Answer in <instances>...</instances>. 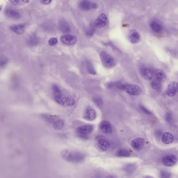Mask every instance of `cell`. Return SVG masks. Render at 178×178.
Returning a JSON list of instances; mask_svg holds the SVG:
<instances>
[{"label":"cell","instance_id":"1","mask_svg":"<svg viewBox=\"0 0 178 178\" xmlns=\"http://www.w3.org/2000/svg\"><path fill=\"white\" fill-rule=\"evenodd\" d=\"M100 57L102 63L106 68H111L115 66V59L106 52L102 51L100 53Z\"/></svg>","mask_w":178,"mask_h":178},{"label":"cell","instance_id":"2","mask_svg":"<svg viewBox=\"0 0 178 178\" xmlns=\"http://www.w3.org/2000/svg\"><path fill=\"white\" fill-rule=\"evenodd\" d=\"M93 125H84L77 128L76 131L79 137L82 139H87L88 138V135L93 131Z\"/></svg>","mask_w":178,"mask_h":178},{"label":"cell","instance_id":"3","mask_svg":"<svg viewBox=\"0 0 178 178\" xmlns=\"http://www.w3.org/2000/svg\"><path fill=\"white\" fill-rule=\"evenodd\" d=\"M95 141L97 146L102 151H107L109 148V142L107 138L103 135L96 136L95 138Z\"/></svg>","mask_w":178,"mask_h":178},{"label":"cell","instance_id":"4","mask_svg":"<svg viewBox=\"0 0 178 178\" xmlns=\"http://www.w3.org/2000/svg\"><path fill=\"white\" fill-rule=\"evenodd\" d=\"M123 90L129 94L133 96L139 95L142 92V89L139 86L133 84H124Z\"/></svg>","mask_w":178,"mask_h":178},{"label":"cell","instance_id":"5","mask_svg":"<svg viewBox=\"0 0 178 178\" xmlns=\"http://www.w3.org/2000/svg\"><path fill=\"white\" fill-rule=\"evenodd\" d=\"M52 88L55 101L60 105H65V103L63 101L61 90L59 87L58 85L54 84L52 86Z\"/></svg>","mask_w":178,"mask_h":178},{"label":"cell","instance_id":"6","mask_svg":"<svg viewBox=\"0 0 178 178\" xmlns=\"http://www.w3.org/2000/svg\"><path fill=\"white\" fill-rule=\"evenodd\" d=\"M177 160V158L176 156L172 154H169L163 158L162 162L164 166L171 167L175 165Z\"/></svg>","mask_w":178,"mask_h":178},{"label":"cell","instance_id":"7","mask_svg":"<svg viewBox=\"0 0 178 178\" xmlns=\"http://www.w3.org/2000/svg\"><path fill=\"white\" fill-rule=\"evenodd\" d=\"M79 7L83 10L88 11L90 10L96 9L98 5L95 3H92L89 0H82L79 3Z\"/></svg>","mask_w":178,"mask_h":178},{"label":"cell","instance_id":"8","mask_svg":"<svg viewBox=\"0 0 178 178\" xmlns=\"http://www.w3.org/2000/svg\"><path fill=\"white\" fill-rule=\"evenodd\" d=\"M107 22L108 21L106 15L104 13H102L95 20L94 26L97 28H104L107 26Z\"/></svg>","mask_w":178,"mask_h":178},{"label":"cell","instance_id":"9","mask_svg":"<svg viewBox=\"0 0 178 178\" xmlns=\"http://www.w3.org/2000/svg\"><path fill=\"white\" fill-rule=\"evenodd\" d=\"M177 91L178 84L177 82L174 81L170 82L166 89V94L168 96H174L177 94Z\"/></svg>","mask_w":178,"mask_h":178},{"label":"cell","instance_id":"10","mask_svg":"<svg viewBox=\"0 0 178 178\" xmlns=\"http://www.w3.org/2000/svg\"><path fill=\"white\" fill-rule=\"evenodd\" d=\"M60 41L64 44L72 45L76 43L77 37L75 35L67 34L62 36L60 38Z\"/></svg>","mask_w":178,"mask_h":178},{"label":"cell","instance_id":"11","mask_svg":"<svg viewBox=\"0 0 178 178\" xmlns=\"http://www.w3.org/2000/svg\"><path fill=\"white\" fill-rule=\"evenodd\" d=\"M96 114L95 110L91 107L88 106L86 109L83 117L85 120L88 121H93L96 118Z\"/></svg>","mask_w":178,"mask_h":178},{"label":"cell","instance_id":"12","mask_svg":"<svg viewBox=\"0 0 178 178\" xmlns=\"http://www.w3.org/2000/svg\"><path fill=\"white\" fill-rule=\"evenodd\" d=\"M145 141L144 139L141 137H137L132 141L131 145L136 151H140L145 145Z\"/></svg>","mask_w":178,"mask_h":178},{"label":"cell","instance_id":"13","mask_svg":"<svg viewBox=\"0 0 178 178\" xmlns=\"http://www.w3.org/2000/svg\"><path fill=\"white\" fill-rule=\"evenodd\" d=\"M154 75L156 79L160 82H164L167 80V77L165 73L160 69H155L154 71Z\"/></svg>","mask_w":178,"mask_h":178},{"label":"cell","instance_id":"14","mask_svg":"<svg viewBox=\"0 0 178 178\" xmlns=\"http://www.w3.org/2000/svg\"><path fill=\"white\" fill-rule=\"evenodd\" d=\"M99 127L101 130L104 133L110 134L112 132L111 125L109 122L107 121L103 120L101 122Z\"/></svg>","mask_w":178,"mask_h":178},{"label":"cell","instance_id":"15","mask_svg":"<svg viewBox=\"0 0 178 178\" xmlns=\"http://www.w3.org/2000/svg\"><path fill=\"white\" fill-rule=\"evenodd\" d=\"M128 38L131 43H136L140 41V36L137 31L135 30H132L129 33Z\"/></svg>","mask_w":178,"mask_h":178},{"label":"cell","instance_id":"16","mask_svg":"<svg viewBox=\"0 0 178 178\" xmlns=\"http://www.w3.org/2000/svg\"><path fill=\"white\" fill-rule=\"evenodd\" d=\"M25 25L23 24L13 25L10 27L11 31L18 35H22L24 32Z\"/></svg>","mask_w":178,"mask_h":178},{"label":"cell","instance_id":"17","mask_svg":"<svg viewBox=\"0 0 178 178\" xmlns=\"http://www.w3.org/2000/svg\"><path fill=\"white\" fill-rule=\"evenodd\" d=\"M61 156L63 158L69 162H73V154L67 150H64L61 152Z\"/></svg>","mask_w":178,"mask_h":178},{"label":"cell","instance_id":"18","mask_svg":"<svg viewBox=\"0 0 178 178\" xmlns=\"http://www.w3.org/2000/svg\"><path fill=\"white\" fill-rule=\"evenodd\" d=\"M5 14L8 17L15 20L18 19L20 17V14L18 11L10 8L6 10Z\"/></svg>","mask_w":178,"mask_h":178},{"label":"cell","instance_id":"19","mask_svg":"<svg viewBox=\"0 0 178 178\" xmlns=\"http://www.w3.org/2000/svg\"><path fill=\"white\" fill-rule=\"evenodd\" d=\"M141 73L143 78L147 80H150L153 77V73L150 69L144 67L141 70Z\"/></svg>","mask_w":178,"mask_h":178},{"label":"cell","instance_id":"20","mask_svg":"<svg viewBox=\"0 0 178 178\" xmlns=\"http://www.w3.org/2000/svg\"><path fill=\"white\" fill-rule=\"evenodd\" d=\"M150 27L152 31L155 33H159L162 31V27L160 23L155 21H153L150 23Z\"/></svg>","mask_w":178,"mask_h":178},{"label":"cell","instance_id":"21","mask_svg":"<svg viewBox=\"0 0 178 178\" xmlns=\"http://www.w3.org/2000/svg\"><path fill=\"white\" fill-rule=\"evenodd\" d=\"M174 138L172 134L169 132H165L163 134L162 141L164 144H170L173 142Z\"/></svg>","mask_w":178,"mask_h":178},{"label":"cell","instance_id":"22","mask_svg":"<svg viewBox=\"0 0 178 178\" xmlns=\"http://www.w3.org/2000/svg\"><path fill=\"white\" fill-rule=\"evenodd\" d=\"M53 128L55 130H61L65 125V122L62 119H57L54 120L52 122Z\"/></svg>","mask_w":178,"mask_h":178},{"label":"cell","instance_id":"23","mask_svg":"<svg viewBox=\"0 0 178 178\" xmlns=\"http://www.w3.org/2000/svg\"><path fill=\"white\" fill-rule=\"evenodd\" d=\"M85 65L87 71L89 73L93 75L96 74L95 69L92 65L91 63L88 61H86L85 62Z\"/></svg>","mask_w":178,"mask_h":178},{"label":"cell","instance_id":"24","mask_svg":"<svg viewBox=\"0 0 178 178\" xmlns=\"http://www.w3.org/2000/svg\"><path fill=\"white\" fill-rule=\"evenodd\" d=\"M73 162L78 163L82 162L85 159V156L80 152H75L73 154Z\"/></svg>","mask_w":178,"mask_h":178},{"label":"cell","instance_id":"25","mask_svg":"<svg viewBox=\"0 0 178 178\" xmlns=\"http://www.w3.org/2000/svg\"><path fill=\"white\" fill-rule=\"evenodd\" d=\"M63 100L65 104L69 106H71L75 105V101L73 97L69 95L63 97Z\"/></svg>","mask_w":178,"mask_h":178},{"label":"cell","instance_id":"26","mask_svg":"<svg viewBox=\"0 0 178 178\" xmlns=\"http://www.w3.org/2000/svg\"><path fill=\"white\" fill-rule=\"evenodd\" d=\"M117 154L120 157H128L130 155V152L125 149H120L118 151Z\"/></svg>","mask_w":178,"mask_h":178},{"label":"cell","instance_id":"27","mask_svg":"<svg viewBox=\"0 0 178 178\" xmlns=\"http://www.w3.org/2000/svg\"><path fill=\"white\" fill-rule=\"evenodd\" d=\"M151 86L152 88L155 90H160L161 87V83L158 80L155 79L151 83Z\"/></svg>","mask_w":178,"mask_h":178},{"label":"cell","instance_id":"28","mask_svg":"<svg viewBox=\"0 0 178 178\" xmlns=\"http://www.w3.org/2000/svg\"><path fill=\"white\" fill-rule=\"evenodd\" d=\"M93 101L97 106L101 107L103 105V101L101 97L99 96H95L93 99Z\"/></svg>","mask_w":178,"mask_h":178},{"label":"cell","instance_id":"29","mask_svg":"<svg viewBox=\"0 0 178 178\" xmlns=\"http://www.w3.org/2000/svg\"><path fill=\"white\" fill-rule=\"evenodd\" d=\"M8 63V60L7 58L2 56H0V67L5 66Z\"/></svg>","mask_w":178,"mask_h":178},{"label":"cell","instance_id":"30","mask_svg":"<svg viewBox=\"0 0 178 178\" xmlns=\"http://www.w3.org/2000/svg\"><path fill=\"white\" fill-rule=\"evenodd\" d=\"M58 39L55 38H51L49 40L48 45L50 46H54L58 43Z\"/></svg>","mask_w":178,"mask_h":178},{"label":"cell","instance_id":"31","mask_svg":"<svg viewBox=\"0 0 178 178\" xmlns=\"http://www.w3.org/2000/svg\"><path fill=\"white\" fill-rule=\"evenodd\" d=\"M38 40L36 37H33L31 39L30 41V43L31 45L35 46L38 43Z\"/></svg>","mask_w":178,"mask_h":178},{"label":"cell","instance_id":"32","mask_svg":"<svg viewBox=\"0 0 178 178\" xmlns=\"http://www.w3.org/2000/svg\"><path fill=\"white\" fill-rule=\"evenodd\" d=\"M141 109L143 111L144 113L147 114V115H151L152 113L148 110L146 109L145 107H144L143 105H141L140 106Z\"/></svg>","mask_w":178,"mask_h":178},{"label":"cell","instance_id":"33","mask_svg":"<svg viewBox=\"0 0 178 178\" xmlns=\"http://www.w3.org/2000/svg\"><path fill=\"white\" fill-rule=\"evenodd\" d=\"M10 3L14 6H17L19 4L20 0H8Z\"/></svg>","mask_w":178,"mask_h":178},{"label":"cell","instance_id":"34","mask_svg":"<svg viewBox=\"0 0 178 178\" xmlns=\"http://www.w3.org/2000/svg\"><path fill=\"white\" fill-rule=\"evenodd\" d=\"M94 28H90L87 31V34L89 36H91L94 34Z\"/></svg>","mask_w":178,"mask_h":178},{"label":"cell","instance_id":"35","mask_svg":"<svg viewBox=\"0 0 178 178\" xmlns=\"http://www.w3.org/2000/svg\"><path fill=\"white\" fill-rule=\"evenodd\" d=\"M170 174L169 173L163 171L161 173V176L163 177H170Z\"/></svg>","mask_w":178,"mask_h":178},{"label":"cell","instance_id":"36","mask_svg":"<svg viewBox=\"0 0 178 178\" xmlns=\"http://www.w3.org/2000/svg\"><path fill=\"white\" fill-rule=\"evenodd\" d=\"M52 0H41V2L43 5H48L52 2Z\"/></svg>","mask_w":178,"mask_h":178},{"label":"cell","instance_id":"37","mask_svg":"<svg viewBox=\"0 0 178 178\" xmlns=\"http://www.w3.org/2000/svg\"><path fill=\"white\" fill-rule=\"evenodd\" d=\"M166 118H167V120L168 121H170L171 119V116L170 114H168Z\"/></svg>","mask_w":178,"mask_h":178},{"label":"cell","instance_id":"38","mask_svg":"<svg viewBox=\"0 0 178 178\" xmlns=\"http://www.w3.org/2000/svg\"><path fill=\"white\" fill-rule=\"evenodd\" d=\"M30 0H21V1L24 3H28L29 2Z\"/></svg>","mask_w":178,"mask_h":178},{"label":"cell","instance_id":"39","mask_svg":"<svg viewBox=\"0 0 178 178\" xmlns=\"http://www.w3.org/2000/svg\"><path fill=\"white\" fill-rule=\"evenodd\" d=\"M2 6L0 5V11H1V9H2Z\"/></svg>","mask_w":178,"mask_h":178}]
</instances>
